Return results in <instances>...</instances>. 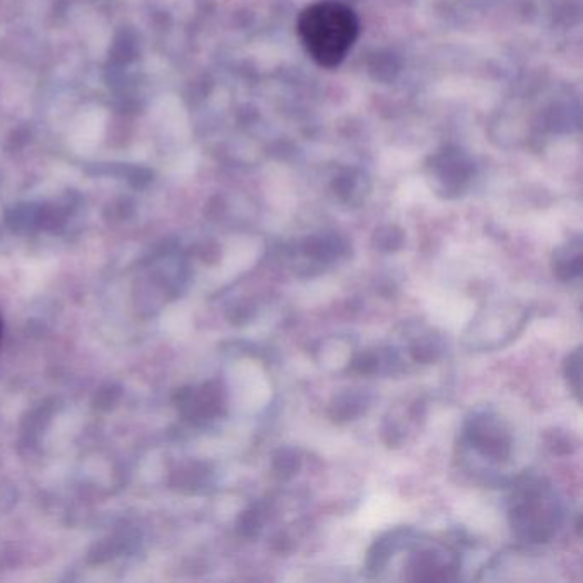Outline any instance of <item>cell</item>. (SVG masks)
<instances>
[{"instance_id": "4", "label": "cell", "mask_w": 583, "mask_h": 583, "mask_svg": "<svg viewBox=\"0 0 583 583\" xmlns=\"http://www.w3.org/2000/svg\"><path fill=\"white\" fill-rule=\"evenodd\" d=\"M367 400L359 394H344L334 402L330 416L336 421H349L363 413Z\"/></svg>"}, {"instance_id": "12", "label": "cell", "mask_w": 583, "mask_h": 583, "mask_svg": "<svg viewBox=\"0 0 583 583\" xmlns=\"http://www.w3.org/2000/svg\"><path fill=\"white\" fill-rule=\"evenodd\" d=\"M549 445H551V448H553V452H556V454H569V452L573 450L571 441H569L567 437L559 435V433L553 435V438L549 441Z\"/></svg>"}, {"instance_id": "2", "label": "cell", "mask_w": 583, "mask_h": 583, "mask_svg": "<svg viewBox=\"0 0 583 583\" xmlns=\"http://www.w3.org/2000/svg\"><path fill=\"white\" fill-rule=\"evenodd\" d=\"M513 532L524 542L544 544L555 538L561 512L549 486L528 479L515 489L510 510Z\"/></svg>"}, {"instance_id": "13", "label": "cell", "mask_w": 583, "mask_h": 583, "mask_svg": "<svg viewBox=\"0 0 583 583\" xmlns=\"http://www.w3.org/2000/svg\"><path fill=\"white\" fill-rule=\"evenodd\" d=\"M0 337H2V320H0Z\"/></svg>"}, {"instance_id": "9", "label": "cell", "mask_w": 583, "mask_h": 583, "mask_svg": "<svg viewBox=\"0 0 583 583\" xmlns=\"http://www.w3.org/2000/svg\"><path fill=\"white\" fill-rule=\"evenodd\" d=\"M380 368V357L375 353H361L351 361V370L359 375H373Z\"/></svg>"}, {"instance_id": "8", "label": "cell", "mask_w": 583, "mask_h": 583, "mask_svg": "<svg viewBox=\"0 0 583 583\" xmlns=\"http://www.w3.org/2000/svg\"><path fill=\"white\" fill-rule=\"evenodd\" d=\"M303 252L312 258L320 260V264H330L336 260L342 250L336 243L322 242V240H312L303 246Z\"/></svg>"}, {"instance_id": "5", "label": "cell", "mask_w": 583, "mask_h": 583, "mask_svg": "<svg viewBox=\"0 0 583 583\" xmlns=\"http://www.w3.org/2000/svg\"><path fill=\"white\" fill-rule=\"evenodd\" d=\"M301 469V456L295 448H279L272 456V470L283 477V479H291L295 474H298Z\"/></svg>"}, {"instance_id": "3", "label": "cell", "mask_w": 583, "mask_h": 583, "mask_svg": "<svg viewBox=\"0 0 583 583\" xmlns=\"http://www.w3.org/2000/svg\"><path fill=\"white\" fill-rule=\"evenodd\" d=\"M466 438L484 457L505 462L512 454V437L491 414H477L466 427Z\"/></svg>"}, {"instance_id": "10", "label": "cell", "mask_w": 583, "mask_h": 583, "mask_svg": "<svg viewBox=\"0 0 583 583\" xmlns=\"http://www.w3.org/2000/svg\"><path fill=\"white\" fill-rule=\"evenodd\" d=\"M264 524V515L258 512L256 508L246 510L240 517V532L245 538H254L256 532L260 530V527Z\"/></svg>"}, {"instance_id": "7", "label": "cell", "mask_w": 583, "mask_h": 583, "mask_svg": "<svg viewBox=\"0 0 583 583\" xmlns=\"http://www.w3.org/2000/svg\"><path fill=\"white\" fill-rule=\"evenodd\" d=\"M565 377H567V380H568L571 392L575 394V397L580 400V392H582V347H577V349L567 357V363H565Z\"/></svg>"}, {"instance_id": "1", "label": "cell", "mask_w": 583, "mask_h": 583, "mask_svg": "<svg viewBox=\"0 0 583 583\" xmlns=\"http://www.w3.org/2000/svg\"><path fill=\"white\" fill-rule=\"evenodd\" d=\"M298 36L307 54L326 69L341 65L359 35L355 11L337 0L308 5L298 17Z\"/></svg>"}, {"instance_id": "11", "label": "cell", "mask_w": 583, "mask_h": 583, "mask_svg": "<svg viewBox=\"0 0 583 583\" xmlns=\"http://www.w3.org/2000/svg\"><path fill=\"white\" fill-rule=\"evenodd\" d=\"M438 353L440 351L435 346L427 344V342L425 344H417L411 349V356H413L414 361H417V363H433L438 357Z\"/></svg>"}, {"instance_id": "6", "label": "cell", "mask_w": 583, "mask_h": 583, "mask_svg": "<svg viewBox=\"0 0 583 583\" xmlns=\"http://www.w3.org/2000/svg\"><path fill=\"white\" fill-rule=\"evenodd\" d=\"M555 274L561 281H573L582 274V252L575 256H556Z\"/></svg>"}]
</instances>
